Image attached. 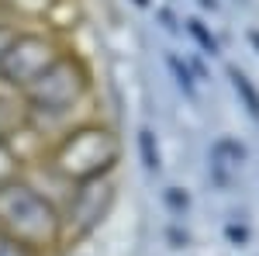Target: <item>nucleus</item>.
<instances>
[{
	"label": "nucleus",
	"instance_id": "obj_14",
	"mask_svg": "<svg viewBox=\"0 0 259 256\" xmlns=\"http://www.w3.org/2000/svg\"><path fill=\"white\" fill-rule=\"evenodd\" d=\"M14 35H18V28H11V24H4V21H0V56H4V49L11 45Z\"/></svg>",
	"mask_w": 259,
	"mask_h": 256
},
{
	"label": "nucleus",
	"instance_id": "obj_11",
	"mask_svg": "<svg viewBox=\"0 0 259 256\" xmlns=\"http://www.w3.org/2000/svg\"><path fill=\"white\" fill-rule=\"evenodd\" d=\"M187 31H190V35H194V39L200 42V49H204V52H211V56L218 52V39H214V35H211V31H207V28H204V24H200L197 18H190V21H187Z\"/></svg>",
	"mask_w": 259,
	"mask_h": 256
},
{
	"label": "nucleus",
	"instance_id": "obj_15",
	"mask_svg": "<svg viewBox=\"0 0 259 256\" xmlns=\"http://www.w3.org/2000/svg\"><path fill=\"white\" fill-rule=\"evenodd\" d=\"M169 204H173V208H187V194L180 197V194H177V187H169Z\"/></svg>",
	"mask_w": 259,
	"mask_h": 256
},
{
	"label": "nucleus",
	"instance_id": "obj_16",
	"mask_svg": "<svg viewBox=\"0 0 259 256\" xmlns=\"http://www.w3.org/2000/svg\"><path fill=\"white\" fill-rule=\"evenodd\" d=\"M228 236H232V239H245V229H239V225H228Z\"/></svg>",
	"mask_w": 259,
	"mask_h": 256
},
{
	"label": "nucleus",
	"instance_id": "obj_12",
	"mask_svg": "<svg viewBox=\"0 0 259 256\" xmlns=\"http://www.w3.org/2000/svg\"><path fill=\"white\" fill-rule=\"evenodd\" d=\"M169 69H173L177 83L183 87V94H187V97H197V87H194V80H190V73H187V66H180L177 56H169Z\"/></svg>",
	"mask_w": 259,
	"mask_h": 256
},
{
	"label": "nucleus",
	"instance_id": "obj_8",
	"mask_svg": "<svg viewBox=\"0 0 259 256\" xmlns=\"http://www.w3.org/2000/svg\"><path fill=\"white\" fill-rule=\"evenodd\" d=\"M139 153H142V163L149 173H159V145H156V135L149 128L139 132Z\"/></svg>",
	"mask_w": 259,
	"mask_h": 256
},
{
	"label": "nucleus",
	"instance_id": "obj_13",
	"mask_svg": "<svg viewBox=\"0 0 259 256\" xmlns=\"http://www.w3.org/2000/svg\"><path fill=\"white\" fill-rule=\"evenodd\" d=\"M0 256H35V253L24 249V246H18L14 239H7L4 232H0Z\"/></svg>",
	"mask_w": 259,
	"mask_h": 256
},
{
	"label": "nucleus",
	"instance_id": "obj_18",
	"mask_svg": "<svg viewBox=\"0 0 259 256\" xmlns=\"http://www.w3.org/2000/svg\"><path fill=\"white\" fill-rule=\"evenodd\" d=\"M249 42H252V45L259 49V31H252V35H249Z\"/></svg>",
	"mask_w": 259,
	"mask_h": 256
},
{
	"label": "nucleus",
	"instance_id": "obj_1",
	"mask_svg": "<svg viewBox=\"0 0 259 256\" xmlns=\"http://www.w3.org/2000/svg\"><path fill=\"white\" fill-rule=\"evenodd\" d=\"M0 232L24 249L41 253L59 246L66 225H62V211L35 184L11 177L7 184H0Z\"/></svg>",
	"mask_w": 259,
	"mask_h": 256
},
{
	"label": "nucleus",
	"instance_id": "obj_2",
	"mask_svg": "<svg viewBox=\"0 0 259 256\" xmlns=\"http://www.w3.org/2000/svg\"><path fill=\"white\" fill-rule=\"evenodd\" d=\"M90 90V69L80 56L62 52L21 97H24V125L41 128V121H66L83 104Z\"/></svg>",
	"mask_w": 259,
	"mask_h": 256
},
{
	"label": "nucleus",
	"instance_id": "obj_4",
	"mask_svg": "<svg viewBox=\"0 0 259 256\" xmlns=\"http://www.w3.org/2000/svg\"><path fill=\"white\" fill-rule=\"evenodd\" d=\"M59 56L62 49L56 39L41 35V31H18L0 56V80L7 87H14L18 94H24Z\"/></svg>",
	"mask_w": 259,
	"mask_h": 256
},
{
	"label": "nucleus",
	"instance_id": "obj_9",
	"mask_svg": "<svg viewBox=\"0 0 259 256\" xmlns=\"http://www.w3.org/2000/svg\"><path fill=\"white\" fill-rule=\"evenodd\" d=\"M14 125H24V107H14L11 100H0V138H7V132Z\"/></svg>",
	"mask_w": 259,
	"mask_h": 256
},
{
	"label": "nucleus",
	"instance_id": "obj_17",
	"mask_svg": "<svg viewBox=\"0 0 259 256\" xmlns=\"http://www.w3.org/2000/svg\"><path fill=\"white\" fill-rule=\"evenodd\" d=\"M200 7H207V11H214V7H218V0H200Z\"/></svg>",
	"mask_w": 259,
	"mask_h": 256
},
{
	"label": "nucleus",
	"instance_id": "obj_19",
	"mask_svg": "<svg viewBox=\"0 0 259 256\" xmlns=\"http://www.w3.org/2000/svg\"><path fill=\"white\" fill-rule=\"evenodd\" d=\"M139 4H145V0H139Z\"/></svg>",
	"mask_w": 259,
	"mask_h": 256
},
{
	"label": "nucleus",
	"instance_id": "obj_6",
	"mask_svg": "<svg viewBox=\"0 0 259 256\" xmlns=\"http://www.w3.org/2000/svg\"><path fill=\"white\" fill-rule=\"evenodd\" d=\"M245 156V149H242L239 142H228V138H221L218 145L211 149V173H214V184L218 187H228L232 177L239 173V163Z\"/></svg>",
	"mask_w": 259,
	"mask_h": 256
},
{
	"label": "nucleus",
	"instance_id": "obj_7",
	"mask_svg": "<svg viewBox=\"0 0 259 256\" xmlns=\"http://www.w3.org/2000/svg\"><path fill=\"white\" fill-rule=\"evenodd\" d=\"M228 77H232V87H235V94L242 97V104L249 107V115L259 121V90L252 87V80L245 77L239 66H232V69H228Z\"/></svg>",
	"mask_w": 259,
	"mask_h": 256
},
{
	"label": "nucleus",
	"instance_id": "obj_10",
	"mask_svg": "<svg viewBox=\"0 0 259 256\" xmlns=\"http://www.w3.org/2000/svg\"><path fill=\"white\" fill-rule=\"evenodd\" d=\"M11 177H18V153L7 138H0V184H7Z\"/></svg>",
	"mask_w": 259,
	"mask_h": 256
},
{
	"label": "nucleus",
	"instance_id": "obj_3",
	"mask_svg": "<svg viewBox=\"0 0 259 256\" xmlns=\"http://www.w3.org/2000/svg\"><path fill=\"white\" fill-rule=\"evenodd\" d=\"M121 156V145L107 125H76L52 149V170L69 184H87L97 177H111L114 163Z\"/></svg>",
	"mask_w": 259,
	"mask_h": 256
},
{
	"label": "nucleus",
	"instance_id": "obj_5",
	"mask_svg": "<svg viewBox=\"0 0 259 256\" xmlns=\"http://www.w3.org/2000/svg\"><path fill=\"white\" fill-rule=\"evenodd\" d=\"M114 204V184L111 177H97V180H87V184H73V197H69V208L62 215V225L66 232L73 229L76 236H87L94 232L104 215L111 211Z\"/></svg>",
	"mask_w": 259,
	"mask_h": 256
}]
</instances>
